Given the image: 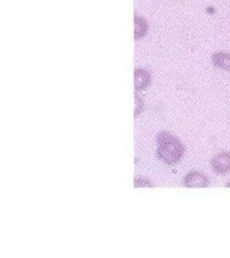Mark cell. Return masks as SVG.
I'll return each mask as SVG.
<instances>
[{
	"instance_id": "cell-1",
	"label": "cell",
	"mask_w": 230,
	"mask_h": 258,
	"mask_svg": "<svg viewBox=\"0 0 230 258\" xmlns=\"http://www.w3.org/2000/svg\"><path fill=\"white\" fill-rule=\"evenodd\" d=\"M157 142L159 145L157 154L159 159L165 164H176L183 157L185 147L174 135L169 133H160L157 137Z\"/></svg>"
},
{
	"instance_id": "cell-2",
	"label": "cell",
	"mask_w": 230,
	"mask_h": 258,
	"mask_svg": "<svg viewBox=\"0 0 230 258\" xmlns=\"http://www.w3.org/2000/svg\"><path fill=\"white\" fill-rule=\"evenodd\" d=\"M210 164L216 175L226 176L230 174V151H222L217 153L211 159Z\"/></svg>"
},
{
	"instance_id": "cell-3",
	"label": "cell",
	"mask_w": 230,
	"mask_h": 258,
	"mask_svg": "<svg viewBox=\"0 0 230 258\" xmlns=\"http://www.w3.org/2000/svg\"><path fill=\"white\" fill-rule=\"evenodd\" d=\"M209 183V178L199 171H191L184 179V185L187 188H206Z\"/></svg>"
},
{
	"instance_id": "cell-4",
	"label": "cell",
	"mask_w": 230,
	"mask_h": 258,
	"mask_svg": "<svg viewBox=\"0 0 230 258\" xmlns=\"http://www.w3.org/2000/svg\"><path fill=\"white\" fill-rule=\"evenodd\" d=\"M212 63L215 68L230 73V53L227 52H216L212 55Z\"/></svg>"
},
{
	"instance_id": "cell-5",
	"label": "cell",
	"mask_w": 230,
	"mask_h": 258,
	"mask_svg": "<svg viewBox=\"0 0 230 258\" xmlns=\"http://www.w3.org/2000/svg\"><path fill=\"white\" fill-rule=\"evenodd\" d=\"M150 75L143 69L135 71V88L137 91H144L150 84Z\"/></svg>"
},
{
	"instance_id": "cell-6",
	"label": "cell",
	"mask_w": 230,
	"mask_h": 258,
	"mask_svg": "<svg viewBox=\"0 0 230 258\" xmlns=\"http://www.w3.org/2000/svg\"><path fill=\"white\" fill-rule=\"evenodd\" d=\"M148 32V24L141 17H135V39L139 40L144 37Z\"/></svg>"
},
{
	"instance_id": "cell-7",
	"label": "cell",
	"mask_w": 230,
	"mask_h": 258,
	"mask_svg": "<svg viewBox=\"0 0 230 258\" xmlns=\"http://www.w3.org/2000/svg\"><path fill=\"white\" fill-rule=\"evenodd\" d=\"M135 187H153V184L147 179L136 177L135 180Z\"/></svg>"
},
{
	"instance_id": "cell-8",
	"label": "cell",
	"mask_w": 230,
	"mask_h": 258,
	"mask_svg": "<svg viewBox=\"0 0 230 258\" xmlns=\"http://www.w3.org/2000/svg\"><path fill=\"white\" fill-rule=\"evenodd\" d=\"M227 187H230V182H228V183H227Z\"/></svg>"
}]
</instances>
